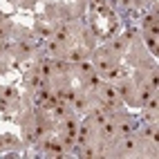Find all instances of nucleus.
Here are the masks:
<instances>
[{
    "mask_svg": "<svg viewBox=\"0 0 159 159\" xmlns=\"http://www.w3.org/2000/svg\"><path fill=\"white\" fill-rule=\"evenodd\" d=\"M128 43H130V38H128V36L123 34V36H119V38H116L114 43H112L110 52H112V54H116V56H119V54H123V52L128 49Z\"/></svg>",
    "mask_w": 159,
    "mask_h": 159,
    "instance_id": "f257e3e1",
    "label": "nucleus"
},
{
    "mask_svg": "<svg viewBox=\"0 0 159 159\" xmlns=\"http://www.w3.org/2000/svg\"><path fill=\"white\" fill-rule=\"evenodd\" d=\"M137 146H139V141H137V139H132V137H125L123 143H121V152H123V155H132V152L137 150Z\"/></svg>",
    "mask_w": 159,
    "mask_h": 159,
    "instance_id": "f03ea898",
    "label": "nucleus"
},
{
    "mask_svg": "<svg viewBox=\"0 0 159 159\" xmlns=\"http://www.w3.org/2000/svg\"><path fill=\"white\" fill-rule=\"evenodd\" d=\"M101 94H103V101H112V103H116V99H119V94H116V88H112V85H105Z\"/></svg>",
    "mask_w": 159,
    "mask_h": 159,
    "instance_id": "7ed1b4c3",
    "label": "nucleus"
},
{
    "mask_svg": "<svg viewBox=\"0 0 159 159\" xmlns=\"http://www.w3.org/2000/svg\"><path fill=\"white\" fill-rule=\"evenodd\" d=\"M114 132H116V123H112V121L101 123V137H112Z\"/></svg>",
    "mask_w": 159,
    "mask_h": 159,
    "instance_id": "20e7f679",
    "label": "nucleus"
},
{
    "mask_svg": "<svg viewBox=\"0 0 159 159\" xmlns=\"http://www.w3.org/2000/svg\"><path fill=\"white\" fill-rule=\"evenodd\" d=\"M76 65H79V70H81L83 74H90V76H94V74H97V72H94V63H90V61H85V58L79 61Z\"/></svg>",
    "mask_w": 159,
    "mask_h": 159,
    "instance_id": "39448f33",
    "label": "nucleus"
},
{
    "mask_svg": "<svg viewBox=\"0 0 159 159\" xmlns=\"http://www.w3.org/2000/svg\"><path fill=\"white\" fill-rule=\"evenodd\" d=\"M0 97L7 99V101H16L18 99V92L14 88H0Z\"/></svg>",
    "mask_w": 159,
    "mask_h": 159,
    "instance_id": "423d86ee",
    "label": "nucleus"
},
{
    "mask_svg": "<svg viewBox=\"0 0 159 159\" xmlns=\"http://www.w3.org/2000/svg\"><path fill=\"white\" fill-rule=\"evenodd\" d=\"M36 72L40 74L43 79H49L52 74H54V67H52V63H45V65H40V67H36Z\"/></svg>",
    "mask_w": 159,
    "mask_h": 159,
    "instance_id": "0eeeda50",
    "label": "nucleus"
},
{
    "mask_svg": "<svg viewBox=\"0 0 159 159\" xmlns=\"http://www.w3.org/2000/svg\"><path fill=\"white\" fill-rule=\"evenodd\" d=\"M45 148H47V152H52V155H63V143H54V141H47L45 143Z\"/></svg>",
    "mask_w": 159,
    "mask_h": 159,
    "instance_id": "6e6552de",
    "label": "nucleus"
},
{
    "mask_svg": "<svg viewBox=\"0 0 159 159\" xmlns=\"http://www.w3.org/2000/svg\"><path fill=\"white\" fill-rule=\"evenodd\" d=\"M76 132H79V125H76V121H74V119H67V121H65V134H70V137H76Z\"/></svg>",
    "mask_w": 159,
    "mask_h": 159,
    "instance_id": "1a4fd4ad",
    "label": "nucleus"
},
{
    "mask_svg": "<svg viewBox=\"0 0 159 159\" xmlns=\"http://www.w3.org/2000/svg\"><path fill=\"white\" fill-rule=\"evenodd\" d=\"M54 40H56V43H61V45H65L67 40H70V34H67V29H58L56 34H54Z\"/></svg>",
    "mask_w": 159,
    "mask_h": 159,
    "instance_id": "9d476101",
    "label": "nucleus"
},
{
    "mask_svg": "<svg viewBox=\"0 0 159 159\" xmlns=\"http://www.w3.org/2000/svg\"><path fill=\"white\" fill-rule=\"evenodd\" d=\"M72 103H74V108H76L79 112H83V110L88 108V101H85V97H79V94H76V99H74Z\"/></svg>",
    "mask_w": 159,
    "mask_h": 159,
    "instance_id": "9b49d317",
    "label": "nucleus"
},
{
    "mask_svg": "<svg viewBox=\"0 0 159 159\" xmlns=\"http://www.w3.org/2000/svg\"><path fill=\"white\" fill-rule=\"evenodd\" d=\"M134 128H137V125H132V123H121V125H116V132L125 137V134H130Z\"/></svg>",
    "mask_w": 159,
    "mask_h": 159,
    "instance_id": "f8f14e48",
    "label": "nucleus"
},
{
    "mask_svg": "<svg viewBox=\"0 0 159 159\" xmlns=\"http://www.w3.org/2000/svg\"><path fill=\"white\" fill-rule=\"evenodd\" d=\"M85 58V54H83V49H74L72 54H70V63H79Z\"/></svg>",
    "mask_w": 159,
    "mask_h": 159,
    "instance_id": "ddd939ff",
    "label": "nucleus"
},
{
    "mask_svg": "<svg viewBox=\"0 0 159 159\" xmlns=\"http://www.w3.org/2000/svg\"><path fill=\"white\" fill-rule=\"evenodd\" d=\"M150 97H152V90H148V88L143 85V88L139 90V101H141V103H146V101L150 99Z\"/></svg>",
    "mask_w": 159,
    "mask_h": 159,
    "instance_id": "4468645a",
    "label": "nucleus"
},
{
    "mask_svg": "<svg viewBox=\"0 0 159 159\" xmlns=\"http://www.w3.org/2000/svg\"><path fill=\"white\" fill-rule=\"evenodd\" d=\"M49 52H54V54H61V52H63V45L56 43V40H52V43H49Z\"/></svg>",
    "mask_w": 159,
    "mask_h": 159,
    "instance_id": "2eb2a0df",
    "label": "nucleus"
},
{
    "mask_svg": "<svg viewBox=\"0 0 159 159\" xmlns=\"http://www.w3.org/2000/svg\"><path fill=\"white\" fill-rule=\"evenodd\" d=\"M9 36V27H0V40H5Z\"/></svg>",
    "mask_w": 159,
    "mask_h": 159,
    "instance_id": "dca6fc26",
    "label": "nucleus"
},
{
    "mask_svg": "<svg viewBox=\"0 0 159 159\" xmlns=\"http://www.w3.org/2000/svg\"><path fill=\"white\" fill-rule=\"evenodd\" d=\"M2 20H5V14H2V11H0V23H2Z\"/></svg>",
    "mask_w": 159,
    "mask_h": 159,
    "instance_id": "f3484780",
    "label": "nucleus"
}]
</instances>
